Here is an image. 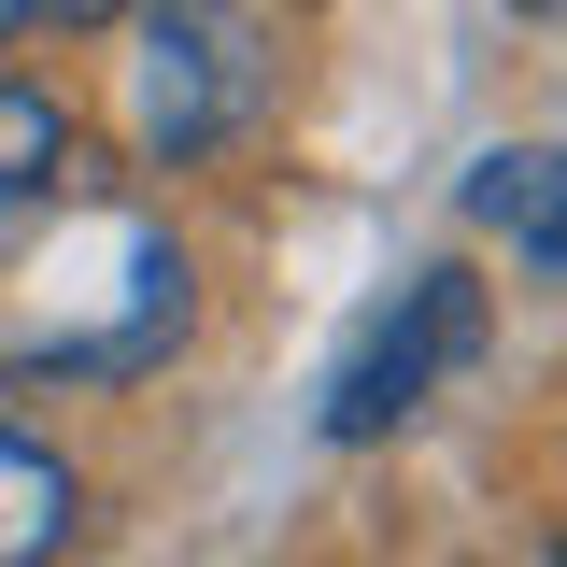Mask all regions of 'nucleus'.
<instances>
[{
    "label": "nucleus",
    "instance_id": "1",
    "mask_svg": "<svg viewBox=\"0 0 567 567\" xmlns=\"http://www.w3.org/2000/svg\"><path fill=\"white\" fill-rule=\"evenodd\" d=\"M128 29H142V58H128L142 156H171V171H185V156H213V142L270 100V43H256V14H241V0H142Z\"/></svg>",
    "mask_w": 567,
    "mask_h": 567
},
{
    "label": "nucleus",
    "instance_id": "2",
    "mask_svg": "<svg viewBox=\"0 0 567 567\" xmlns=\"http://www.w3.org/2000/svg\"><path fill=\"white\" fill-rule=\"evenodd\" d=\"M468 354H483V284H468V270H425L412 298L354 341V369L327 383V440H383V425H412L425 383L468 369Z\"/></svg>",
    "mask_w": 567,
    "mask_h": 567
},
{
    "label": "nucleus",
    "instance_id": "3",
    "mask_svg": "<svg viewBox=\"0 0 567 567\" xmlns=\"http://www.w3.org/2000/svg\"><path fill=\"white\" fill-rule=\"evenodd\" d=\"M71 525H85V483H71L43 440H14L0 425V567H29V554H58Z\"/></svg>",
    "mask_w": 567,
    "mask_h": 567
},
{
    "label": "nucleus",
    "instance_id": "4",
    "mask_svg": "<svg viewBox=\"0 0 567 567\" xmlns=\"http://www.w3.org/2000/svg\"><path fill=\"white\" fill-rule=\"evenodd\" d=\"M468 213H483V227H511L539 284L567 270V199H554V142H525V156H483V185H468Z\"/></svg>",
    "mask_w": 567,
    "mask_h": 567
},
{
    "label": "nucleus",
    "instance_id": "5",
    "mask_svg": "<svg viewBox=\"0 0 567 567\" xmlns=\"http://www.w3.org/2000/svg\"><path fill=\"white\" fill-rule=\"evenodd\" d=\"M58 171H71V114L43 85H0V199H43Z\"/></svg>",
    "mask_w": 567,
    "mask_h": 567
},
{
    "label": "nucleus",
    "instance_id": "6",
    "mask_svg": "<svg viewBox=\"0 0 567 567\" xmlns=\"http://www.w3.org/2000/svg\"><path fill=\"white\" fill-rule=\"evenodd\" d=\"M14 14H58V29H114V14H142V0H14Z\"/></svg>",
    "mask_w": 567,
    "mask_h": 567
},
{
    "label": "nucleus",
    "instance_id": "7",
    "mask_svg": "<svg viewBox=\"0 0 567 567\" xmlns=\"http://www.w3.org/2000/svg\"><path fill=\"white\" fill-rule=\"evenodd\" d=\"M0 43H14V0H0Z\"/></svg>",
    "mask_w": 567,
    "mask_h": 567
}]
</instances>
